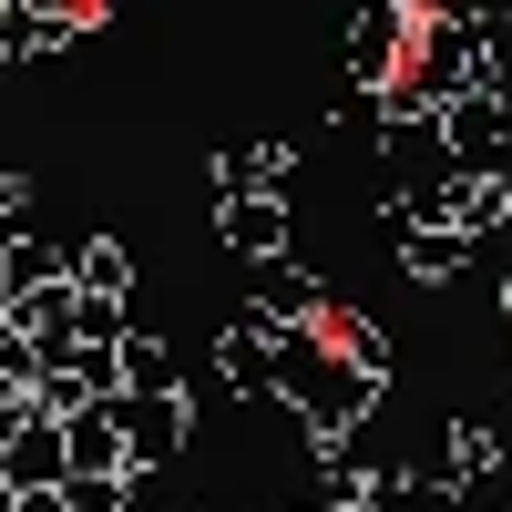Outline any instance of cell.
Returning <instances> with one entry per match:
<instances>
[{
    "label": "cell",
    "mask_w": 512,
    "mask_h": 512,
    "mask_svg": "<svg viewBox=\"0 0 512 512\" xmlns=\"http://www.w3.org/2000/svg\"><path fill=\"white\" fill-rule=\"evenodd\" d=\"M226 236H236L246 256H267V246H277V205H256V195H236V205H226Z\"/></svg>",
    "instance_id": "4"
},
{
    "label": "cell",
    "mask_w": 512,
    "mask_h": 512,
    "mask_svg": "<svg viewBox=\"0 0 512 512\" xmlns=\"http://www.w3.org/2000/svg\"><path fill=\"white\" fill-rule=\"evenodd\" d=\"M62 420H31L21 441H0V492H62Z\"/></svg>",
    "instance_id": "2"
},
{
    "label": "cell",
    "mask_w": 512,
    "mask_h": 512,
    "mask_svg": "<svg viewBox=\"0 0 512 512\" xmlns=\"http://www.w3.org/2000/svg\"><path fill=\"white\" fill-rule=\"evenodd\" d=\"M21 205H31V185H21V175H0V226H11Z\"/></svg>",
    "instance_id": "6"
},
{
    "label": "cell",
    "mask_w": 512,
    "mask_h": 512,
    "mask_svg": "<svg viewBox=\"0 0 512 512\" xmlns=\"http://www.w3.org/2000/svg\"><path fill=\"white\" fill-rule=\"evenodd\" d=\"M123 277H134V267H123V246H113V236L72 246V287H82V297H103V308H123Z\"/></svg>",
    "instance_id": "3"
},
{
    "label": "cell",
    "mask_w": 512,
    "mask_h": 512,
    "mask_svg": "<svg viewBox=\"0 0 512 512\" xmlns=\"http://www.w3.org/2000/svg\"><path fill=\"white\" fill-rule=\"evenodd\" d=\"M62 502H72V512H123V482H103V472H82V482H62Z\"/></svg>",
    "instance_id": "5"
},
{
    "label": "cell",
    "mask_w": 512,
    "mask_h": 512,
    "mask_svg": "<svg viewBox=\"0 0 512 512\" xmlns=\"http://www.w3.org/2000/svg\"><path fill=\"white\" fill-rule=\"evenodd\" d=\"M0 338H11V328H0Z\"/></svg>",
    "instance_id": "8"
},
{
    "label": "cell",
    "mask_w": 512,
    "mask_h": 512,
    "mask_svg": "<svg viewBox=\"0 0 512 512\" xmlns=\"http://www.w3.org/2000/svg\"><path fill=\"white\" fill-rule=\"evenodd\" d=\"M113 431H123V461L154 472V461L185 441V390H175V400H113Z\"/></svg>",
    "instance_id": "1"
},
{
    "label": "cell",
    "mask_w": 512,
    "mask_h": 512,
    "mask_svg": "<svg viewBox=\"0 0 512 512\" xmlns=\"http://www.w3.org/2000/svg\"><path fill=\"white\" fill-rule=\"evenodd\" d=\"M11 512H72V502H62V492H21Z\"/></svg>",
    "instance_id": "7"
}]
</instances>
